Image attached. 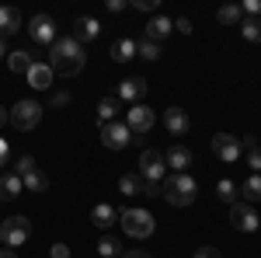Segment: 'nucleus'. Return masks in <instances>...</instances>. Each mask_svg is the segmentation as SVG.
Listing matches in <instances>:
<instances>
[{
    "label": "nucleus",
    "instance_id": "1",
    "mask_svg": "<svg viewBox=\"0 0 261 258\" xmlns=\"http://www.w3.org/2000/svg\"><path fill=\"white\" fill-rule=\"evenodd\" d=\"M49 70L53 74H60V77H77L84 70V63H87V56H84V45L73 35H66V39H56L53 45H49Z\"/></svg>",
    "mask_w": 261,
    "mask_h": 258
},
{
    "label": "nucleus",
    "instance_id": "2",
    "mask_svg": "<svg viewBox=\"0 0 261 258\" xmlns=\"http://www.w3.org/2000/svg\"><path fill=\"white\" fill-rule=\"evenodd\" d=\"M195 196H199V185H195L192 175H174V171H171V175L161 181V199H167L171 206H192Z\"/></svg>",
    "mask_w": 261,
    "mask_h": 258
},
{
    "label": "nucleus",
    "instance_id": "3",
    "mask_svg": "<svg viewBox=\"0 0 261 258\" xmlns=\"http://www.w3.org/2000/svg\"><path fill=\"white\" fill-rule=\"evenodd\" d=\"M119 223H122V230H125L129 238H136V241L153 234V217H150L146 209H136V206H133V209H122Z\"/></svg>",
    "mask_w": 261,
    "mask_h": 258
},
{
    "label": "nucleus",
    "instance_id": "4",
    "mask_svg": "<svg viewBox=\"0 0 261 258\" xmlns=\"http://www.w3.org/2000/svg\"><path fill=\"white\" fill-rule=\"evenodd\" d=\"M32 238V220L28 217H7L0 223V244L4 248H21Z\"/></svg>",
    "mask_w": 261,
    "mask_h": 258
},
{
    "label": "nucleus",
    "instance_id": "5",
    "mask_svg": "<svg viewBox=\"0 0 261 258\" xmlns=\"http://www.w3.org/2000/svg\"><path fill=\"white\" fill-rule=\"evenodd\" d=\"M7 122H11L14 129H21V133H28V129H35L42 122V105L39 101H18V105L7 112Z\"/></svg>",
    "mask_w": 261,
    "mask_h": 258
},
{
    "label": "nucleus",
    "instance_id": "6",
    "mask_svg": "<svg viewBox=\"0 0 261 258\" xmlns=\"http://www.w3.org/2000/svg\"><path fill=\"white\" fill-rule=\"evenodd\" d=\"M140 178L143 181H164L167 178V164L161 150H143L140 154Z\"/></svg>",
    "mask_w": 261,
    "mask_h": 258
},
{
    "label": "nucleus",
    "instance_id": "7",
    "mask_svg": "<svg viewBox=\"0 0 261 258\" xmlns=\"http://www.w3.org/2000/svg\"><path fill=\"white\" fill-rule=\"evenodd\" d=\"M153 108L150 105H129V112H125V126H129V133H150L153 129Z\"/></svg>",
    "mask_w": 261,
    "mask_h": 258
},
{
    "label": "nucleus",
    "instance_id": "8",
    "mask_svg": "<svg viewBox=\"0 0 261 258\" xmlns=\"http://www.w3.org/2000/svg\"><path fill=\"white\" fill-rule=\"evenodd\" d=\"M129 139H133V133H129L125 122H105V126H101V143H105L108 150H125Z\"/></svg>",
    "mask_w": 261,
    "mask_h": 258
},
{
    "label": "nucleus",
    "instance_id": "9",
    "mask_svg": "<svg viewBox=\"0 0 261 258\" xmlns=\"http://www.w3.org/2000/svg\"><path fill=\"white\" fill-rule=\"evenodd\" d=\"M230 223H233L237 230H244V234H254L261 227L254 206H247V202H233V206H230Z\"/></svg>",
    "mask_w": 261,
    "mask_h": 258
},
{
    "label": "nucleus",
    "instance_id": "10",
    "mask_svg": "<svg viewBox=\"0 0 261 258\" xmlns=\"http://www.w3.org/2000/svg\"><path fill=\"white\" fill-rule=\"evenodd\" d=\"M28 35L32 42H39V45H53L56 42V25L49 14H35V18L28 21Z\"/></svg>",
    "mask_w": 261,
    "mask_h": 258
},
{
    "label": "nucleus",
    "instance_id": "11",
    "mask_svg": "<svg viewBox=\"0 0 261 258\" xmlns=\"http://www.w3.org/2000/svg\"><path fill=\"white\" fill-rule=\"evenodd\" d=\"M241 150H244L241 139L230 136V133H216V136H213V154L220 160H226V164H233V160L241 157Z\"/></svg>",
    "mask_w": 261,
    "mask_h": 258
},
{
    "label": "nucleus",
    "instance_id": "12",
    "mask_svg": "<svg viewBox=\"0 0 261 258\" xmlns=\"http://www.w3.org/2000/svg\"><path fill=\"white\" fill-rule=\"evenodd\" d=\"M164 126H167V133L171 136H188V129H192V119H188V112L178 108V105H171L167 112H164Z\"/></svg>",
    "mask_w": 261,
    "mask_h": 258
},
{
    "label": "nucleus",
    "instance_id": "13",
    "mask_svg": "<svg viewBox=\"0 0 261 258\" xmlns=\"http://www.w3.org/2000/svg\"><path fill=\"white\" fill-rule=\"evenodd\" d=\"M192 160H195V157H192V150H188L185 143H174V147L164 154V164H167V168H174V175H188Z\"/></svg>",
    "mask_w": 261,
    "mask_h": 258
},
{
    "label": "nucleus",
    "instance_id": "14",
    "mask_svg": "<svg viewBox=\"0 0 261 258\" xmlns=\"http://www.w3.org/2000/svg\"><path fill=\"white\" fill-rule=\"evenodd\" d=\"M171 32H174V21L167 18V14H153V18L146 21V28H143L146 42H157V45H161V39H167Z\"/></svg>",
    "mask_w": 261,
    "mask_h": 258
},
{
    "label": "nucleus",
    "instance_id": "15",
    "mask_svg": "<svg viewBox=\"0 0 261 258\" xmlns=\"http://www.w3.org/2000/svg\"><path fill=\"white\" fill-rule=\"evenodd\" d=\"M119 101H133V105H143V98H146V80L143 77H125L119 84V95H115Z\"/></svg>",
    "mask_w": 261,
    "mask_h": 258
},
{
    "label": "nucleus",
    "instance_id": "16",
    "mask_svg": "<svg viewBox=\"0 0 261 258\" xmlns=\"http://www.w3.org/2000/svg\"><path fill=\"white\" fill-rule=\"evenodd\" d=\"M21 28H24V18H21L18 7H0V39L18 35Z\"/></svg>",
    "mask_w": 261,
    "mask_h": 258
},
{
    "label": "nucleus",
    "instance_id": "17",
    "mask_svg": "<svg viewBox=\"0 0 261 258\" xmlns=\"http://www.w3.org/2000/svg\"><path fill=\"white\" fill-rule=\"evenodd\" d=\"M91 223H94L98 230H108L112 223H119V209H115L112 202H98V206L91 209Z\"/></svg>",
    "mask_w": 261,
    "mask_h": 258
},
{
    "label": "nucleus",
    "instance_id": "18",
    "mask_svg": "<svg viewBox=\"0 0 261 258\" xmlns=\"http://www.w3.org/2000/svg\"><path fill=\"white\" fill-rule=\"evenodd\" d=\"M101 35V21L98 18H77L73 21V39L77 42H94Z\"/></svg>",
    "mask_w": 261,
    "mask_h": 258
},
{
    "label": "nucleus",
    "instance_id": "19",
    "mask_svg": "<svg viewBox=\"0 0 261 258\" xmlns=\"http://www.w3.org/2000/svg\"><path fill=\"white\" fill-rule=\"evenodd\" d=\"M53 77H56V74L49 70V63H35V66L28 70V84H32L35 91H49V87H53Z\"/></svg>",
    "mask_w": 261,
    "mask_h": 258
},
{
    "label": "nucleus",
    "instance_id": "20",
    "mask_svg": "<svg viewBox=\"0 0 261 258\" xmlns=\"http://www.w3.org/2000/svg\"><path fill=\"white\" fill-rule=\"evenodd\" d=\"M21 192H24V185H21V178L14 175V171H7V175H0V199H4V202H11V199H18Z\"/></svg>",
    "mask_w": 261,
    "mask_h": 258
},
{
    "label": "nucleus",
    "instance_id": "21",
    "mask_svg": "<svg viewBox=\"0 0 261 258\" xmlns=\"http://www.w3.org/2000/svg\"><path fill=\"white\" fill-rule=\"evenodd\" d=\"M21 185L28 189V192H45L49 189V178H45V171L42 168H32V171H24V175H18Z\"/></svg>",
    "mask_w": 261,
    "mask_h": 258
},
{
    "label": "nucleus",
    "instance_id": "22",
    "mask_svg": "<svg viewBox=\"0 0 261 258\" xmlns=\"http://www.w3.org/2000/svg\"><path fill=\"white\" fill-rule=\"evenodd\" d=\"M136 56V39H119V42H112V60L115 63H129Z\"/></svg>",
    "mask_w": 261,
    "mask_h": 258
},
{
    "label": "nucleus",
    "instance_id": "23",
    "mask_svg": "<svg viewBox=\"0 0 261 258\" xmlns=\"http://www.w3.org/2000/svg\"><path fill=\"white\" fill-rule=\"evenodd\" d=\"M7 66H11L14 74H28V70L35 66V60L28 56V49H18V53H7Z\"/></svg>",
    "mask_w": 261,
    "mask_h": 258
},
{
    "label": "nucleus",
    "instance_id": "24",
    "mask_svg": "<svg viewBox=\"0 0 261 258\" xmlns=\"http://www.w3.org/2000/svg\"><path fill=\"white\" fill-rule=\"evenodd\" d=\"M237 192L247 199V206H251V202H261V175H247V181H244Z\"/></svg>",
    "mask_w": 261,
    "mask_h": 258
},
{
    "label": "nucleus",
    "instance_id": "25",
    "mask_svg": "<svg viewBox=\"0 0 261 258\" xmlns=\"http://www.w3.org/2000/svg\"><path fill=\"white\" fill-rule=\"evenodd\" d=\"M115 115H119V98H101L98 101V122L105 126V122H115Z\"/></svg>",
    "mask_w": 261,
    "mask_h": 258
},
{
    "label": "nucleus",
    "instance_id": "26",
    "mask_svg": "<svg viewBox=\"0 0 261 258\" xmlns=\"http://www.w3.org/2000/svg\"><path fill=\"white\" fill-rule=\"evenodd\" d=\"M216 21H220V25H241L244 21L241 4H226V7H220V11H216Z\"/></svg>",
    "mask_w": 261,
    "mask_h": 258
},
{
    "label": "nucleus",
    "instance_id": "27",
    "mask_svg": "<svg viewBox=\"0 0 261 258\" xmlns=\"http://www.w3.org/2000/svg\"><path fill=\"white\" fill-rule=\"evenodd\" d=\"M136 56L153 63V60H161V56H164V49L157 45V42H146V39H143V42H136Z\"/></svg>",
    "mask_w": 261,
    "mask_h": 258
},
{
    "label": "nucleus",
    "instance_id": "28",
    "mask_svg": "<svg viewBox=\"0 0 261 258\" xmlns=\"http://www.w3.org/2000/svg\"><path fill=\"white\" fill-rule=\"evenodd\" d=\"M140 189H143L140 175H122V178H119V192H122V196H140Z\"/></svg>",
    "mask_w": 261,
    "mask_h": 258
},
{
    "label": "nucleus",
    "instance_id": "29",
    "mask_svg": "<svg viewBox=\"0 0 261 258\" xmlns=\"http://www.w3.org/2000/svg\"><path fill=\"white\" fill-rule=\"evenodd\" d=\"M241 35L247 42H261V21L258 18H244L241 21Z\"/></svg>",
    "mask_w": 261,
    "mask_h": 258
},
{
    "label": "nucleus",
    "instance_id": "30",
    "mask_svg": "<svg viewBox=\"0 0 261 258\" xmlns=\"http://www.w3.org/2000/svg\"><path fill=\"white\" fill-rule=\"evenodd\" d=\"M98 255H101V258H119V255H122V244H119L115 238H101V241H98Z\"/></svg>",
    "mask_w": 261,
    "mask_h": 258
},
{
    "label": "nucleus",
    "instance_id": "31",
    "mask_svg": "<svg viewBox=\"0 0 261 258\" xmlns=\"http://www.w3.org/2000/svg\"><path fill=\"white\" fill-rule=\"evenodd\" d=\"M216 196H220L223 202H230V206H233V202H237V185H233L230 178H223L220 185H216Z\"/></svg>",
    "mask_w": 261,
    "mask_h": 258
},
{
    "label": "nucleus",
    "instance_id": "32",
    "mask_svg": "<svg viewBox=\"0 0 261 258\" xmlns=\"http://www.w3.org/2000/svg\"><path fill=\"white\" fill-rule=\"evenodd\" d=\"M247 168H251L254 175H261V147H251V150H247Z\"/></svg>",
    "mask_w": 261,
    "mask_h": 258
},
{
    "label": "nucleus",
    "instance_id": "33",
    "mask_svg": "<svg viewBox=\"0 0 261 258\" xmlns=\"http://www.w3.org/2000/svg\"><path fill=\"white\" fill-rule=\"evenodd\" d=\"M129 7H133V11H150V14H153V11L161 7V0H129Z\"/></svg>",
    "mask_w": 261,
    "mask_h": 258
},
{
    "label": "nucleus",
    "instance_id": "34",
    "mask_svg": "<svg viewBox=\"0 0 261 258\" xmlns=\"http://www.w3.org/2000/svg\"><path fill=\"white\" fill-rule=\"evenodd\" d=\"M241 11H244V18H254V14H261V0H244Z\"/></svg>",
    "mask_w": 261,
    "mask_h": 258
},
{
    "label": "nucleus",
    "instance_id": "35",
    "mask_svg": "<svg viewBox=\"0 0 261 258\" xmlns=\"http://www.w3.org/2000/svg\"><path fill=\"white\" fill-rule=\"evenodd\" d=\"M49 105H53V108H66V105H70V95H66V91H53Z\"/></svg>",
    "mask_w": 261,
    "mask_h": 258
},
{
    "label": "nucleus",
    "instance_id": "36",
    "mask_svg": "<svg viewBox=\"0 0 261 258\" xmlns=\"http://www.w3.org/2000/svg\"><path fill=\"white\" fill-rule=\"evenodd\" d=\"M140 192H143V196H150V199H161V181H143Z\"/></svg>",
    "mask_w": 261,
    "mask_h": 258
},
{
    "label": "nucleus",
    "instance_id": "37",
    "mask_svg": "<svg viewBox=\"0 0 261 258\" xmlns=\"http://www.w3.org/2000/svg\"><path fill=\"white\" fill-rule=\"evenodd\" d=\"M32 168H39V164H35V157H21L18 168H14V175H24V171H32Z\"/></svg>",
    "mask_w": 261,
    "mask_h": 258
},
{
    "label": "nucleus",
    "instance_id": "38",
    "mask_svg": "<svg viewBox=\"0 0 261 258\" xmlns=\"http://www.w3.org/2000/svg\"><path fill=\"white\" fill-rule=\"evenodd\" d=\"M174 32H181V35H192L195 28H192V21H188V18H178V21H174Z\"/></svg>",
    "mask_w": 261,
    "mask_h": 258
},
{
    "label": "nucleus",
    "instance_id": "39",
    "mask_svg": "<svg viewBox=\"0 0 261 258\" xmlns=\"http://www.w3.org/2000/svg\"><path fill=\"white\" fill-rule=\"evenodd\" d=\"M105 7H108L112 14H119V11H125V7H129V0H105Z\"/></svg>",
    "mask_w": 261,
    "mask_h": 258
},
{
    "label": "nucleus",
    "instance_id": "40",
    "mask_svg": "<svg viewBox=\"0 0 261 258\" xmlns=\"http://www.w3.org/2000/svg\"><path fill=\"white\" fill-rule=\"evenodd\" d=\"M195 258H223V251H220V248H199Z\"/></svg>",
    "mask_w": 261,
    "mask_h": 258
},
{
    "label": "nucleus",
    "instance_id": "41",
    "mask_svg": "<svg viewBox=\"0 0 261 258\" xmlns=\"http://www.w3.org/2000/svg\"><path fill=\"white\" fill-rule=\"evenodd\" d=\"M49 255H53V258H70V248H66V244H53Z\"/></svg>",
    "mask_w": 261,
    "mask_h": 258
},
{
    "label": "nucleus",
    "instance_id": "42",
    "mask_svg": "<svg viewBox=\"0 0 261 258\" xmlns=\"http://www.w3.org/2000/svg\"><path fill=\"white\" fill-rule=\"evenodd\" d=\"M7 157H11V147H7V139L0 136V168L7 164Z\"/></svg>",
    "mask_w": 261,
    "mask_h": 258
},
{
    "label": "nucleus",
    "instance_id": "43",
    "mask_svg": "<svg viewBox=\"0 0 261 258\" xmlns=\"http://www.w3.org/2000/svg\"><path fill=\"white\" fill-rule=\"evenodd\" d=\"M125 258H150V255H146V251H129Z\"/></svg>",
    "mask_w": 261,
    "mask_h": 258
},
{
    "label": "nucleus",
    "instance_id": "44",
    "mask_svg": "<svg viewBox=\"0 0 261 258\" xmlns=\"http://www.w3.org/2000/svg\"><path fill=\"white\" fill-rule=\"evenodd\" d=\"M0 56H7V39H0Z\"/></svg>",
    "mask_w": 261,
    "mask_h": 258
},
{
    "label": "nucleus",
    "instance_id": "45",
    "mask_svg": "<svg viewBox=\"0 0 261 258\" xmlns=\"http://www.w3.org/2000/svg\"><path fill=\"white\" fill-rule=\"evenodd\" d=\"M4 122H7V108H0V126H4Z\"/></svg>",
    "mask_w": 261,
    "mask_h": 258
},
{
    "label": "nucleus",
    "instance_id": "46",
    "mask_svg": "<svg viewBox=\"0 0 261 258\" xmlns=\"http://www.w3.org/2000/svg\"><path fill=\"white\" fill-rule=\"evenodd\" d=\"M0 258H18V255L14 251H0Z\"/></svg>",
    "mask_w": 261,
    "mask_h": 258
}]
</instances>
